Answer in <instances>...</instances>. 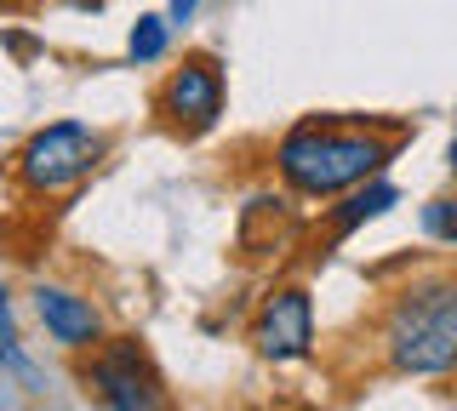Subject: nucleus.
Returning a JSON list of instances; mask_svg holds the SVG:
<instances>
[{"instance_id":"obj_3","label":"nucleus","mask_w":457,"mask_h":411,"mask_svg":"<svg viewBox=\"0 0 457 411\" xmlns=\"http://www.w3.org/2000/svg\"><path fill=\"white\" fill-rule=\"evenodd\" d=\"M80 389H86V400L104 406V411H178L161 366L149 360V349L137 337H104V343L86 349Z\"/></svg>"},{"instance_id":"obj_8","label":"nucleus","mask_w":457,"mask_h":411,"mask_svg":"<svg viewBox=\"0 0 457 411\" xmlns=\"http://www.w3.org/2000/svg\"><path fill=\"white\" fill-rule=\"evenodd\" d=\"M389 206H400V189H395V183H383V177H371V183H361V189L343 194V206L326 211V234H332V240H349L354 229L378 223Z\"/></svg>"},{"instance_id":"obj_13","label":"nucleus","mask_w":457,"mask_h":411,"mask_svg":"<svg viewBox=\"0 0 457 411\" xmlns=\"http://www.w3.org/2000/svg\"><path fill=\"white\" fill-rule=\"evenodd\" d=\"M63 6H75V12H97L104 0H63Z\"/></svg>"},{"instance_id":"obj_5","label":"nucleus","mask_w":457,"mask_h":411,"mask_svg":"<svg viewBox=\"0 0 457 411\" xmlns=\"http://www.w3.org/2000/svg\"><path fill=\"white\" fill-rule=\"evenodd\" d=\"M223 63L212 58V52H195V58H183L178 69L166 75V86L161 97H154V109L166 115L171 132H183V137H200V132H212V126L223 120Z\"/></svg>"},{"instance_id":"obj_2","label":"nucleus","mask_w":457,"mask_h":411,"mask_svg":"<svg viewBox=\"0 0 457 411\" xmlns=\"http://www.w3.org/2000/svg\"><path fill=\"white\" fill-rule=\"evenodd\" d=\"M383 360L400 377L457 372V275L411 280L383 315Z\"/></svg>"},{"instance_id":"obj_9","label":"nucleus","mask_w":457,"mask_h":411,"mask_svg":"<svg viewBox=\"0 0 457 411\" xmlns=\"http://www.w3.org/2000/svg\"><path fill=\"white\" fill-rule=\"evenodd\" d=\"M166 46H171V23L166 18H137L132 23V40H126V58L143 69V63H161Z\"/></svg>"},{"instance_id":"obj_6","label":"nucleus","mask_w":457,"mask_h":411,"mask_svg":"<svg viewBox=\"0 0 457 411\" xmlns=\"http://www.w3.org/2000/svg\"><path fill=\"white\" fill-rule=\"evenodd\" d=\"M252 349L275 366H292V360H309L314 354V297L303 286H269L263 303L252 315Z\"/></svg>"},{"instance_id":"obj_14","label":"nucleus","mask_w":457,"mask_h":411,"mask_svg":"<svg viewBox=\"0 0 457 411\" xmlns=\"http://www.w3.org/2000/svg\"><path fill=\"white\" fill-rule=\"evenodd\" d=\"M452 166H457V137H452Z\"/></svg>"},{"instance_id":"obj_7","label":"nucleus","mask_w":457,"mask_h":411,"mask_svg":"<svg viewBox=\"0 0 457 411\" xmlns=\"http://www.w3.org/2000/svg\"><path fill=\"white\" fill-rule=\"evenodd\" d=\"M35 315L52 332V343H63L69 354H86L92 343H104V315H97L92 297L69 292V286H35Z\"/></svg>"},{"instance_id":"obj_11","label":"nucleus","mask_w":457,"mask_h":411,"mask_svg":"<svg viewBox=\"0 0 457 411\" xmlns=\"http://www.w3.org/2000/svg\"><path fill=\"white\" fill-rule=\"evenodd\" d=\"M18 354V315H12V292L0 286V360Z\"/></svg>"},{"instance_id":"obj_4","label":"nucleus","mask_w":457,"mask_h":411,"mask_svg":"<svg viewBox=\"0 0 457 411\" xmlns=\"http://www.w3.org/2000/svg\"><path fill=\"white\" fill-rule=\"evenodd\" d=\"M109 154V137L86 120H52L40 132L23 137L18 160H12V177L23 183L29 194H63L86 183L97 172V160Z\"/></svg>"},{"instance_id":"obj_10","label":"nucleus","mask_w":457,"mask_h":411,"mask_svg":"<svg viewBox=\"0 0 457 411\" xmlns=\"http://www.w3.org/2000/svg\"><path fill=\"white\" fill-rule=\"evenodd\" d=\"M423 234L440 240V246H457V194H440V201L423 206Z\"/></svg>"},{"instance_id":"obj_12","label":"nucleus","mask_w":457,"mask_h":411,"mask_svg":"<svg viewBox=\"0 0 457 411\" xmlns=\"http://www.w3.org/2000/svg\"><path fill=\"white\" fill-rule=\"evenodd\" d=\"M195 6H200V0H171V6H166V23H189Z\"/></svg>"},{"instance_id":"obj_1","label":"nucleus","mask_w":457,"mask_h":411,"mask_svg":"<svg viewBox=\"0 0 457 411\" xmlns=\"http://www.w3.org/2000/svg\"><path fill=\"white\" fill-rule=\"evenodd\" d=\"M400 137L406 132L383 137L349 120H297L275 144V172L297 201H332V194H349L383 177V166L400 154Z\"/></svg>"}]
</instances>
